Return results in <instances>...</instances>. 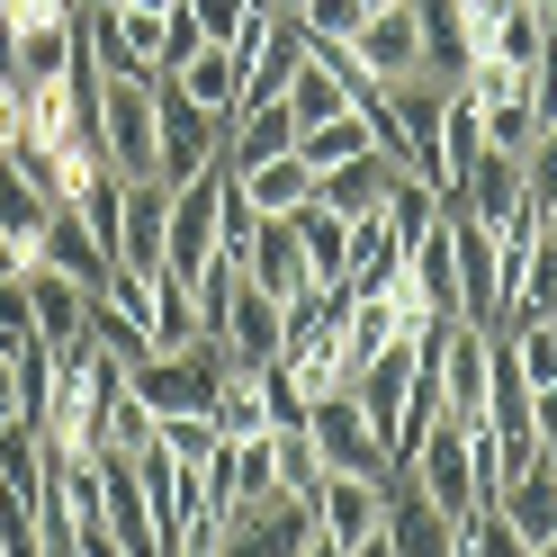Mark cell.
Returning a JSON list of instances; mask_svg holds the SVG:
<instances>
[{
    "instance_id": "1",
    "label": "cell",
    "mask_w": 557,
    "mask_h": 557,
    "mask_svg": "<svg viewBox=\"0 0 557 557\" xmlns=\"http://www.w3.org/2000/svg\"><path fill=\"white\" fill-rule=\"evenodd\" d=\"M234 377V360H225V342H181V351H153V360H135L126 369V387H135V405L153 413V423H171V413H207L216 405V387Z\"/></svg>"
},
{
    "instance_id": "2",
    "label": "cell",
    "mask_w": 557,
    "mask_h": 557,
    "mask_svg": "<svg viewBox=\"0 0 557 557\" xmlns=\"http://www.w3.org/2000/svg\"><path fill=\"white\" fill-rule=\"evenodd\" d=\"M225 126H234V117H207L181 82H153V181H162V189L198 181V171L225 153Z\"/></svg>"
},
{
    "instance_id": "3",
    "label": "cell",
    "mask_w": 557,
    "mask_h": 557,
    "mask_svg": "<svg viewBox=\"0 0 557 557\" xmlns=\"http://www.w3.org/2000/svg\"><path fill=\"white\" fill-rule=\"evenodd\" d=\"M99 162L109 181H153V82H99Z\"/></svg>"
},
{
    "instance_id": "4",
    "label": "cell",
    "mask_w": 557,
    "mask_h": 557,
    "mask_svg": "<svg viewBox=\"0 0 557 557\" xmlns=\"http://www.w3.org/2000/svg\"><path fill=\"white\" fill-rule=\"evenodd\" d=\"M441 225H449V252H459V315L476 333H495L504 315V261H495V225L468 216L459 198H441Z\"/></svg>"
},
{
    "instance_id": "5",
    "label": "cell",
    "mask_w": 557,
    "mask_h": 557,
    "mask_svg": "<svg viewBox=\"0 0 557 557\" xmlns=\"http://www.w3.org/2000/svg\"><path fill=\"white\" fill-rule=\"evenodd\" d=\"M306 432H315L324 476H369V485H387V476H396V468H387V449H377V432H369V413H360L351 396L306 405Z\"/></svg>"
},
{
    "instance_id": "6",
    "label": "cell",
    "mask_w": 557,
    "mask_h": 557,
    "mask_svg": "<svg viewBox=\"0 0 557 557\" xmlns=\"http://www.w3.org/2000/svg\"><path fill=\"white\" fill-rule=\"evenodd\" d=\"M405 476H413V495L441 504L449 521H476V512H485V504H476V449H468V432H459V423H441L423 449H413Z\"/></svg>"
},
{
    "instance_id": "7",
    "label": "cell",
    "mask_w": 557,
    "mask_h": 557,
    "mask_svg": "<svg viewBox=\"0 0 557 557\" xmlns=\"http://www.w3.org/2000/svg\"><path fill=\"white\" fill-rule=\"evenodd\" d=\"M432 369H441V423L476 432L485 423V333L476 324H441L432 333Z\"/></svg>"
},
{
    "instance_id": "8",
    "label": "cell",
    "mask_w": 557,
    "mask_h": 557,
    "mask_svg": "<svg viewBox=\"0 0 557 557\" xmlns=\"http://www.w3.org/2000/svg\"><path fill=\"white\" fill-rule=\"evenodd\" d=\"M351 54L369 63V82H377V90L423 82V18H413V0H387V10H369V27L351 37Z\"/></svg>"
},
{
    "instance_id": "9",
    "label": "cell",
    "mask_w": 557,
    "mask_h": 557,
    "mask_svg": "<svg viewBox=\"0 0 557 557\" xmlns=\"http://www.w3.org/2000/svg\"><path fill=\"white\" fill-rule=\"evenodd\" d=\"M306 540H315V504H306V495H278V504H261V512H234L225 540H216V557H297Z\"/></svg>"
},
{
    "instance_id": "10",
    "label": "cell",
    "mask_w": 557,
    "mask_h": 557,
    "mask_svg": "<svg viewBox=\"0 0 557 557\" xmlns=\"http://www.w3.org/2000/svg\"><path fill=\"white\" fill-rule=\"evenodd\" d=\"M162 216H171L162 181H126L117 189V270L126 278H162Z\"/></svg>"
},
{
    "instance_id": "11",
    "label": "cell",
    "mask_w": 557,
    "mask_h": 557,
    "mask_svg": "<svg viewBox=\"0 0 557 557\" xmlns=\"http://www.w3.org/2000/svg\"><path fill=\"white\" fill-rule=\"evenodd\" d=\"M396 278H405V234L387 225V207H377V216L351 225V252H342V288L333 297H396Z\"/></svg>"
},
{
    "instance_id": "12",
    "label": "cell",
    "mask_w": 557,
    "mask_h": 557,
    "mask_svg": "<svg viewBox=\"0 0 557 557\" xmlns=\"http://www.w3.org/2000/svg\"><path fill=\"white\" fill-rule=\"evenodd\" d=\"M18 297H27V324H37V342H46V351H73V342H82L90 288H73V278H63V270H46V261H27V270H18Z\"/></svg>"
},
{
    "instance_id": "13",
    "label": "cell",
    "mask_w": 557,
    "mask_h": 557,
    "mask_svg": "<svg viewBox=\"0 0 557 557\" xmlns=\"http://www.w3.org/2000/svg\"><path fill=\"white\" fill-rule=\"evenodd\" d=\"M243 278H252L261 297H278V306L315 288V270H306V252H297V225H288V216H261V225H252V243H243Z\"/></svg>"
},
{
    "instance_id": "14",
    "label": "cell",
    "mask_w": 557,
    "mask_h": 557,
    "mask_svg": "<svg viewBox=\"0 0 557 557\" xmlns=\"http://www.w3.org/2000/svg\"><path fill=\"white\" fill-rule=\"evenodd\" d=\"M377 531L396 540V557H449V548H459V521H449L441 504L413 495V476H405V468L387 476V521H377Z\"/></svg>"
},
{
    "instance_id": "15",
    "label": "cell",
    "mask_w": 557,
    "mask_h": 557,
    "mask_svg": "<svg viewBox=\"0 0 557 557\" xmlns=\"http://www.w3.org/2000/svg\"><path fill=\"white\" fill-rule=\"evenodd\" d=\"M405 181V171L387 162V153H351V162H333V171H315V207H333L342 225H360V216H377L387 207V189Z\"/></svg>"
},
{
    "instance_id": "16",
    "label": "cell",
    "mask_w": 557,
    "mask_h": 557,
    "mask_svg": "<svg viewBox=\"0 0 557 557\" xmlns=\"http://www.w3.org/2000/svg\"><path fill=\"white\" fill-rule=\"evenodd\" d=\"M306 504H315V531H324L333 548H360L377 521H387V485H369V476H324Z\"/></svg>"
},
{
    "instance_id": "17",
    "label": "cell",
    "mask_w": 557,
    "mask_h": 557,
    "mask_svg": "<svg viewBox=\"0 0 557 557\" xmlns=\"http://www.w3.org/2000/svg\"><path fill=\"white\" fill-rule=\"evenodd\" d=\"M27 261H46V270H63V278H73V288H109V252H99V243H90V225L73 216V207H54V216H46V234H37V252H27Z\"/></svg>"
},
{
    "instance_id": "18",
    "label": "cell",
    "mask_w": 557,
    "mask_h": 557,
    "mask_svg": "<svg viewBox=\"0 0 557 557\" xmlns=\"http://www.w3.org/2000/svg\"><path fill=\"white\" fill-rule=\"evenodd\" d=\"M225 360L234 369H270L278 360V297H261L252 278H234V306H225Z\"/></svg>"
},
{
    "instance_id": "19",
    "label": "cell",
    "mask_w": 557,
    "mask_h": 557,
    "mask_svg": "<svg viewBox=\"0 0 557 557\" xmlns=\"http://www.w3.org/2000/svg\"><path fill=\"white\" fill-rule=\"evenodd\" d=\"M485 153V109H476V90L468 82H441V189L459 198V181L476 171Z\"/></svg>"
},
{
    "instance_id": "20",
    "label": "cell",
    "mask_w": 557,
    "mask_h": 557,
    "mask_svg": "<svg viewBox=\"0 0 557 557\" xmlns=\"http://www.w3.org/2000/svg\"><path fill=\"white\" fill-rule=\"evenodd\" d=\"M278 153H297V117H288V99H270V109H243L225 126V171L243 181V171H261Z\"/></svg>"
},
{
    "instance_id": "21",
    "label": "cell",
    "mask_w": 557,
    "mask_h": 557,
    "mask_svg": "<svg viewBox=\"0 0 557 557\" xmlns=\"http://www.w3.org/2000/svg\"><path fill=\"white\" fill-rule=\"evenodd\" d=\"M495 512L512 521V540H521V548H540V540H557V476H548V459H540L531 476H512L504 495H495Z\"/></svg>"
},
{
    "instance_id": "22",
    "label": "cell",
    "mask_w": 557,
    "mask_h": 557,
    "mask_svg": "<svg viewBox=\"0 0 557 557\" xmlns=\"http://www.w3.org/2000/svg\"><path fill=\"white\" fill-rule=\"evenodd\" d=\"M405 342V306L396 297H342V360H377V351H396Z\"/></svg>"
},
{
    "instance_id": "23",
    "label": "cell",
    "mask_w": 557,
    "mask_h": 557,
    "mask_svg": "<svg viewBox=\"0 0 557 557\" xmlns=\"http://www.w3.org/2000/svg\"><path fill=\"white\" fill-rule=\"evenodd\" d=\"M288 225H297V252H306V270H315V288H342V252H351V225H342L333 207H315V198H306Z\"/></svg>"
},
{
    "instance_id": "24",
    "label": "cell",
    "mask_w": 557,
    "mask_h": 557,
    "mask_svg": "<svg viewBox=\"0 0 557 557\" xmlns=\"http://www.w3.org/2000/svg\"><path fill=\"white\" fill-rule=\"evenodd\" d=\"M171 82H181V90L198 99L207 117H234V90H243V63H234L225 46H198V54H189V63H181V73H171Z\"/></svg>"
},
{
    "instance_id": "25",
    "label": "cell",
    "mask_w": 557,
    "mask_h": 557,
    "mask_svg": "<svg viewBox=\"0 0 557 557\" xmlns=\"http://www.w3.org/2000/svg\"><path fill=\"white\" fill-rule=\"evenodd\" d=\"M243 198H252L261 216H297V207L315 198V171H306L297 153H278V162H261V171H243Z\"/></svg>"
},
{
    "instance_id": "26",
    "label": "cell",
    "mask_w": 557,
    "mask_h": 557,
    "mask_svg": "<svg viewBox=\"0 0 557 557\" xmlns=\"http://www.w3.org/2000/svg\"><path fill=\"white\" fill-rule=\"evenodd\" d=\"M46 216H54V198H46L37 181H27V171H10V162H0V234H10L18 252H37Z\"/></svg>"
},
{
    "instance_id": "27",
    "label": "cell",
    "mask_w": 557,
    "mask_h": 557,
    "mask_svg": "<svg viewBox=\"0 0 557 557\" xmlns=\"http://www.w3.org/2000/svg\"><path fill=\"white\" fill-rule=\"evenodd\" d=\"M297 37H306V27H297ZM342 109H351V90H342L324 63L306 54V63H297V82H288V117H297V135H306V126H333Z\"/></svg>"
},
{
    "instance_id": "28",
    "label": "cell",
    "mask_w": 557,
    "mask_h": 557,
    "mask_svg": "<svg viewBox=\"0 0 557 557\" xmlns=\"http://www.w3.org/2000/svg\"><path fill=\"white\" fill-rule=\"evenodd\" d=\"M82 333H90V351H99V360H117V369H135V360H153V333L135 324V315H117L109 297H90V315H82Z\"/></svg>"
},
{
    "instance_id": "29",
    "label": "cell",
    "mask_w": 557,
    "mask_h": 557,
    "mask_svg": "<svg viewBox=\"0 0 557 557\" xmlns=\"http://www.w3.org/2000/svg\"><path fill=\"white\" fill-rule=\"evenodd\" d=\"M207 423H216L225 441H261V432H270V413H261V377H252V369H234L225 387H216V405H207Z\"/></svg>"
},
{
    "instance_id": "30",
    "label": "cell",
    "mask_w": 557,
    "mask_h": 557,
    "mask_svg": "<svg viewBox=\"0 0 557 557\" xmlns=\"http://www.w3.org/2000/svg\"><path fill=\"white\" fill-rule=\"evenodd\" d=\"M351 153H369L360 109H342L333 126H306V135H297V162H306V171H333V162H351Z\"/></svg>"
},
{
    "instance_id": "31",
    "label": "cell",
    "mask_w": 557,
    "mask_h": 557,
    "mask_svg": "<svg viewBox=\"0 0 557 557\" xmlns=\"http://www.w3.org/2000/svg\"><path fill=\"white\" fill-rule=\"evenodd\" d=\"M10 377H18V423L46 441V413H54V351H46V342H37V351H18Z\"/></svg>"
},
{
    "instance_id": "32",
    "label": "cell",
    "mask_w": 557,
    "mask_h": 557,
    "mask_svg": "<svg viewBox=\"0 0 557 557\" xmlns=\"http://www.w3.org/2000/svg\"><path fill=\"white\" fill-rule=\"evenodd\" d=\"M270 459H278V485H288V495H315V485H324V459H315V432H306V423H278L270 432Z\"/></svg>"
},
{
    "instance_id": "33",
    "label": "cell",
    "mask_w": 557,
    "mask_h": 557,
    "mask_svg": "<svg viewBox=\"0 0 557 557\" xmlns=\"http://www.w3.org/2000/svg\"><path fill=\"white\" fill-rule=\"evenodd\" d=\"M495 342H512V360L531 387H557V315L548 324H495Z\"/></svg>"
},
{
    "instance_id": "34",
    "label": "cell",
    "mask_w": 557,
    "mask_h": 557,
    "mask_svg": "<svg viewBox=\"0 0 557 557\" xmlns=\"http://www.w3.org/2000/svg\"><path fill=\"white\" fill-rule=\"evenodd\" d=\"M432 216H441V189H423V181H396V189H387V225L405 234V252L432 234Z\"/></svg>"
},
{
    "instance_id": "35",
    "label": "cell",
    "mask_w": 557,
    "mask_h": 557,
    "mask_svg": "<svg viewBox=\"0 0 557 557\" xmlns=\"http://www.w3.org/2000/svg\"><path fill=\"white\" fill-rule=\"evenodd\" d=\"M521 198H531V207H557V126H540L531 153H521Z\"/></svg>"
},
{
    "instance_id": "36",
    "label": "cell",
    "mask_w": 557,
    "mask_h": 557,
    "mask_svg": "<svg viewBox=\"0 0 557 557\" xmlns=\"http://www.w3.org/2000/svg\"><path fill=\"white\" fill-rule=\"evenodd\" d=\"M459 548H468V557H531V548L512 540V521H504V512H476V521H459Z\"/></svg>"
},
{
    "instance_id": "37",
    "label": "cell",
    "mask_w": 557,
    "mask_h": 557,
    "mask_svg": "<svg viewBox=\"0 0 557 557\" xmlns=\"http://www.w3.org/2000/svg\"><path fill=\"white\" fill-rule=\"evenodd\" d=\"M18 351H37V324H27L18 278H0V360H18Z\"/></svg>"
},
{
    "instance_id": "38",
    "label": "cell",
    "mask_w": 557,
    "mask_h": 557,
    "mask_svg": "<svg viewBox=\"0 0 557 557\" xmlns=\"http://www.w3.org/2000/svg\"><path fill=\"white\" fill-rule=\"evenodd\" d=\"M198 46H207V37H198V18H189V10H162V82L181 73V63H189Z\"/></svg>"
},
{
    "instance_id": "39",
    "label": "cell",
    "mask_w": 557,
    "mask_h": 557,
    "mask_svg": "<svg viewBox=\"0 0 557 557\" xmlns=\"http://www.w3.org/2000/svg\"><path fill=\"white\" fill-rule=\"evenodd\" d=\"M181 10L198 18V37H207V46H225L234 27H243V10H252V0H181Z\"/></svg>"
},
{
    "instance_id": "40",
    "label": "cell",
    "mask_w": 557,
    "mask_h": 557,
    "mask_svg": "<svg viewBox=\"0 0 557 557\" xmlns=\"http://www.w3.org/2000/svg\"><path fill=\"white\" fill-rule=\"evenodd\" d=\"M531 441H540V449H557V387H540V396H531Z\"/></svg>"
},
{
    "instance_id": "41",
    "label": "cell",
    "mask_w": 557,
    "mask_h": 557,
    "mask_svg": "<svg viewBox=\"0 0 557 557\" xmlns=\"http://www.w3.org/2000/svg\"><path fill=\"white\" fill-rule=\"evenodd\" d=\"M0 423H18V377H10V360H0Z\"/></svg>"
},
{
    "instance_id": "42",
    "label": "cell",
    "mask_w": 557,
    "mask_h": 557,
    "mask_svg": "<svg viewBox=\"0 0 557 557\" xmlns=\"http://www.w3.org/2000/svg\"><path fill=\"white\" fill-rule=\"evenodd\" d=\"M18 270H27V252H18L10 234H0V278H18Z\"/></svg>"
},
{
    "instance_id": "43",
    "label": "cell",
    "mask_w": 557,
    "mask_h": 557,
    "mask_svg": "<svg viewBox=\"0 0 557 557\" xmlns=\"http://www.w3.org/2000/svg\"><path fill=\"white\" fill-rule=\"evenodd\" d=\"M351 557H396V540H387V531H369V540H360Z\"/></svg>"
},
{
    "instance_id": "44",
    "label": "cell",
    "mask_w": 557,
    "mask_h": 557,
    "mask_svg": "<svg viewBox=\"0 0 557 557\" xmlns=\"http://www.w3.org/2000/svg\"><path fill=\"white\" fill-rule=\"evenodd\" d=\"M117 10H145V18H162V10H181V0H117Z\"/></svg>"
},
{
    "instance_id": "45",
    "label": "cell",
    "mask_w": 557,
    "mask_h": 557,
    "mask_svg": "<svg viewBox=\"0 0 557 557\" xmlns=\"http://www.w3.org/2000/svg\"><path fill=\"white\" fill-rule=\"evenodd\" d=\"M73 10H82V18H99V10H117V0H73Z\"/></svg>"
},
{
    "instance_id": "46",
    "label": "cell",
    "mask_w": 557,
    "mask_h": 557,
    "mask_svg": "<svg viewBox=\"0 0 557 557\" xmlns=\"http://www.w3.org/2000/svg\"><path fill=\"white\" fill-rule=\"evenodd\" d=\"M531 557H557V540H540V548H531Z\"/></svg>"
},
{
    "instance_id": "47",
    "label": "cell",
    "mask_w": 557,
    "mask_h": 557,
    "mask_svg": "<svg viewBox=\"0 0 557 557\" xmlns=\"http://www.w3.org/2000/svg\"><path fill=\"white\" fill-rule=\"evenodd\" d=\"M270 10H278V18H288V10H297V0H270Z\"/></svg>"
},
{
    "instance_id": "48",
    "label": "cell",
    "mask_w": 557,
    "mask_h": 557,
    "mask_svg": "<svg viewBox=\"0 0 557 557\" xmlns=\"http://www.w3.org/2000/svg\"><path fill=\"white\" fill-rule=\"evenodd\" d=\"M0 557H18V548H10V540H0Z\"/></svg>"
},
{
    "instance_id": "49",
    "label": "cell",
    "mask_w": 557,
    "mask_h": 557,
    "mask_svg": "<svg viewBox=\"0 0 557 557\" xmlns=\"http://www.w3.org/2000/svg\"><path fill=\"white\" fill-rule=\"evenodd\" d=\"M548 476H557V449H548Z\"/></svg>"
},
{
    "instance_id": "50",
    "label": "cell",
    "mask_w": 557,
    "mask_h": 557,
    "mask_svg": "<svg viewBox=\"0 0 557 557\" xmlns=\"http://www.w3.org/2000/svg\"><path fill=\"white\" fill-rule=\"evenodd\" d=\"M0 82H10V63H0Z\"/></svg>"
},
{
    "instance_id": "51",
    "label": "cell",
    "mask_w": 557,
    "mask_h": 557,
    "mask_svg": "<svg viewBox=\"0 0 557 557\" xmlns=\"http://www.w3.org/2000/svg\"><path fill=\"white\" fill-rule=\"evenodd\" d=\"M449 557H468V548H449Z\"/></svg>"
},
{
    "instance_id": "52",
    "label": "cell",
    "mask_w": 557,
    "mask_h": 557,
    "mask_svg": "<svg viewBox=\"0 0 557 557\" xmlns=\"http://www.w3.org/2000/svg\"><path fill=\"white\" fill-rule=\"evenodd\" d=\"M63 10H73V0H63Z\"/></svg>"
}]
</instances>
